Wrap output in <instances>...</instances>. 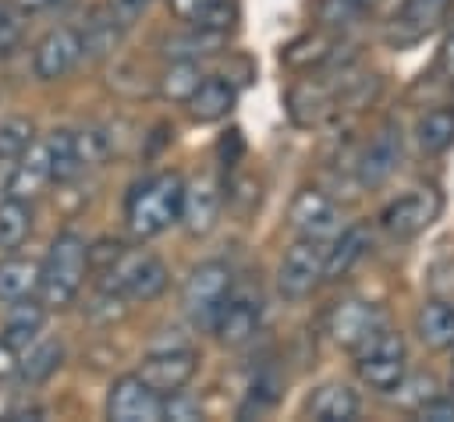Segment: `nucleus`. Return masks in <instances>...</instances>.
<instances>
[{
    "label": "nucleus",
    "mask_w": 454,
    "mask_h": 422,
    "mask_svg": "<svg viewBox=\"0 0 454 422\" xmlns=\"http://www.w3.org/2000/svg\"><path fill=\"white\" fill-rule=\"evenodd\" d=\"M181 195H184V177L174 170H160V174H149L145 181H138L124 202V220H128L131 238L149 241V238L163 234L170 223H177Z\"/></svg>",
    "instance_id": "f257e3e1"
},
{
    "label": "nucleus",
    "mask_w": 454,
    "mask_h": 422,
    "mask_svg": "<svg viewBox=\"0 0 454 422\" xmlns=\"http://www.w3.org/2000/svg\"><path fill=\"white\" fill-rule=\"evenodd\" d=\"M340 103H337V96H333V89L330 85H323V82H316V78H309V82H298L291 92H287V110H291V117L298 121V124H319L326 113H333Z\"/></svg>",
    "instance_id": "aec40b11"
},
{
    "label": "nucleus",
    "mask_w": 454,
    "mask_h": 422,
    "mask_svg": "<svg viewBox=\"0 0 454 422\" xmlns=\"http://www.w3.org/2000/svg\"><path fill=\"white\" fill-rule=\"evenodd\" d=\"M32 142H35L32 117L14 113V117H4L0 121V160H18Z\"/></svg>",
    "instance_id": "7c9ffc66"
},
{
    "label": "nucleus",
    "mask_w": 454,
    "mask_h": 422,
    "mask_svg": "<svg viewBox=\"0 0 454 422\" xmlns=\"http://www.w3.org/2000/svg\"><path fill=\"white\" fill-rule=\"evenodd\" d=\"M103 280H99V291H114L121 294L124 301H153L163 294L170 273L163 266L160 255L153 252H142V248H124L106 270H99Z\"/></svg>",
    "instance_id": "20e7f679"
},
{
    "label": "nucleus",
    "mask_w": 454,
    "mask_h": 422,
    "mask_svg": "<svg viewBox=\"0 0 454 422\" xmlns=\"http://www.w3.org/2000/svg\"><path fill=\"white\" fill-rule=\"evenodd\" d=\"M195 369H199V355H195V351H188V348H167V351H156V355L142 358V365H138L135 372H138L160 397H167V394L188 387V379L195 376Z\"/></svg>",
    "instance_id": "4468645a"
},
{
    "label": "nucleus",
    "mask_w": 454,
    "mask_h": 422,
    "mask_svg": "<svg viewBox=\"0 0 454 422\" xmlns=\"http://www.w3.org/2000/svg\"><path fill=\"white\" fill-rule=\"evenodd\" d=\"M43 323H46V305L35 301V298H18V301H11V309H7V319H4V333H0V337L11 340V344L21 351V348H28V344L39 337Z\"/></svg>",
    "instance_id": "5701e85b"
},
{
    "label": "nucleus",
    "mask_w": 454,
    "mask_h": 422,
    "mask_svg": "<svg viewBox=\"0 0 454 422\" xmlns=\"http://www.w3.org/2000/svg\"><path fill=\"white\" fill-rule=\"evenodd\" d=\"M450 0H404L401 7V25H408L411 32H426L433 28V21L447 11Z\"/></svg>",
    "instance_id": "72a5a7b5"
},
{
    "label": "nucleus",
    "mask_w": 454,
    "mask_h": 422,
    "mask_svg": "<svg viewBox=\"0 0 454 422\" xmlns=\"http://www.w3.org/2000/svg\"><path fill=\"white\" fill-rule=\"evenodd\" d=\"M419 418H429V422H454V394H433L419 411Z\"/></svg>",
    "instance_id": "c9c22d12"
},
{
    "label": "nucleus",
    "mask_w": 454,
    "mask_h": 422,
    "mask_svg": "<svg viewBox=\"0 0 454 422\" xmlns=\"http://www.w3.org/2000/svg\"><path fill=\"white\" fill-rule=\"evenodd\" d=\"M50 184H53L50 145H46V138H35V142L18 156V163H14L11 177H7V195L32 202V199H39Z\"/></svg>",
    "instance_id": "dca6fc26"
},
{
    "label": "nucleus",
    "mask_w": 454,
    "mask_h": 422,
    "mask_svg": "<svg viewBox=\"0 0 454 422\" xmlns=\"http://www.w3.org/2000/svg\"><path fill=\"white\" fill-rule=\"evenodd\" d=\"M401 152H404V145H401V128H397L394 121H387V124L369 138V145L362 149V156H358V163H355L358 181H362L365 188H380V184L397 170Z\"/></svg>",
    "instance_id": "2eb2a0df"
},
{
    "label": "nucleus",
    "mask_w": 454,
    "mask_h": 422,
    "mask_svg": "<svg viewBox=\"0 0 454 422\" xmlns=\"http://www.w3.org/2000/svg\"><path fill=\"white\" fill-rule=\"evenodd\" d=\"M32 234V206L25 199H0V252H14Z\"/></svg>",
    "instance_id": "bb28decb"
},
{
    "label": "nucleus",
    "mask_w": 454,
    "mask_h": 422,
    "mask_svg": "<svg viewBox=\"0 0 454 422\" xmlns=\"http://www.w3.org/2000/svg\"><path fill=\"white\" fill-rule=\"evenodd\" d=\"M220 206H223V191L216 184V177L202 174L195 181H184V195H181V227L192 238H206L216 223H220Z\"/></svg>",
    "instance_id": "f8f14e48"
},
{
    "label": "nucleus",
    "mask_w": 454,
    "mask_h": 422,
    "mask_svg": "<svg viewBox=\"0 0 454 422\" xmlns=\"http://www.w3.org/2000/svg\"><path fill=\"white\" fill-rule=\"evenodd\" d=\"M440 213H443V195L436 188H411L380 213V227L397 241H411L422 231H429L440 220Z\"/></svg>",
    "instance_id": "0eeeda50"
},
{
    "label": "nucleus",
    "mask_w": 454,
    "mask_h": 422,
    "mask_svg": "<svg viewBox=\"0 0 454 422\" xmlns=\"http://www.w3.org/2000/svg\"><path fill=\"white\" fill-rule=\"evenodd\" d=\"M163 418L195 422V418H202V404H199V397L184 394V387H181V390H174V394L163 397Z\"/></svg>",
    "instance_id": "f704fd0d"
},
{
    "label": "nucleus",
    "mask_w": 454,
    "mask_h": 422,
    "mask_svg": "<svg viewBox=\"0 0 454 422\" xmlns=\"http://www.w3.org/2000/svg\"><path fill=\"white\" fill-rule=\"evenodd\" d=\"M89 270V245L78 231H60L50 241V252L43 259V277H39V301L46 309H67Z\"/></svg>",
    "instance_id": "f03ea898"
},
{
    "label": "nucleus",
    "mask_w": 454,
    "mask_h": 422,
    "mask_svg": "<svg viewBox=\"0 0 454 422\" xmlns=\"http://www.w3.org/2000/svg\"><path fill=\"white\" fill-rule=\"evenodd\" d=\"M106 418L114 422H160L163 418V397L138 376H117L106 394Z\"/></svg>",
    "instance_id": "1a4fd4ad"
},
{
    "label": "nucleus",
    "mask_w": 454,
    "mask_h": 422,
    "mask_svg": "<svg viewBox=\"0 0 454 422\" xmlns=\"http://www.w3.org/2000/svg\"><path fill=\"white\" fill-rule=\"evenodd\" d=\"M358 408H362V401L348 383H323L305 404V411L319 422H351L358 415Z\"/></svg>",
    "instance_id": "412c9836"
},
{
    "label": "nucleus",
    "mask_w": 454,
    "mask_h": 422,
    "mask_svg": "<svg viewBox=\"0 0 454 422\" xmlns=\"http://www.w3.org/2000/svg\"><path fill=\"white\" fill-rule=\"evenodd\" d=\"M18 362H21L18 348H14L11 340H4V337H0V379H11V376L18 372Z\"/></svg>",
    "instance_id": "ea45409f"
},
{
    "label": "nucleus",
    "mask_w": 454,
    "mask_h": 422,
    "mask_svg": "<svg viewBox=\"0 0 454 422\" xmlns=\"http://www.w3.org/2000/svg\"><path fill=\"white\" fill-rule=\"evenodd\" d=\"M231 291H234V270L223 259H206L188 273V280L181 287V309L195 326L213 330Z\"/></svg>",
    "instance_id": "39448f33"
},
{
    "label": "nucleus",
    "mask_w": 454,
    "mask_h": 422,
    "mask_svg": "<svg viewBox=\"0 0 454 422\" xmlns=\"http://www.w3.org/2000/svg\"><path fill=\"white\" fill-rule=\"evenodd\" d=\"M60 358H64V348L60 340H39L25 351V358L18 362V376L25 383H43L50 379L57 369H60Z\"/></svg>",
    "instance_id": "c85d7f7f"
},
{
    "label": "nucleus",
    "mask_w": 454,
    "mask_h": 422,
    "mask_svg": "<svg viewBox=\"0 0 454 422\" xmlns=\"http://www.w3.org/2000/svg\"><path fill=\"white\" fill-rule=\"evenodd\" d=\"M46 145H50V163H53V181L57 184H67L74 181L85 167H82V152H78V135L67 131V128H57L46 135Z\"/></svg>",
    "instance_id": "a878e982"
},
{
    "label": "nucleus",
    "mask_w": 454,
    "mask_h": 422,
    "mask_svg": "<svg viewBox=\"0 0 454 422\" xmlns=\"http://www.w3.org/2000/svg\"><path fill=\"white\" fill-rule=\"evenodd\" d=\"M365 248H369V231L362 227V223H351V227H344L330 245H326V262H323V280H340V277H348L351 273V266L365 255Z\"/></svg>",
    "instance_id": "a211bd4d"
},
{
    "label": "nucleus",
    "mask_w": 454,
    "mask_h": 422,
    "mask_svg": "<svg viewBox=\"0 0 454 422\" xmlns=\"http://www.w3.org/2000/svg\"><path fill=\"white\" fill-rule=\"evenodd\" d=\"M259 323H262V298L252 294V291H238V294L231 291L227 305H223L220 316H216L213 333H216L220 344L241 348V344H248V340L259 333Z\"/></svg>",
    "instance_id": "ddd939ff"
},
{
    "label": "nucleus",
    "mask_w": 454,
    "mask_h": 422,
    "mask_svg": "<svg viewBox=\"0 0 454 422\" xmlns=\"http://www.w3.org/2000/svg\"><path fill=\"white\" fill-rule=\"evenodd\" d=\"M167 7L177 21H188L195 28H209V32H227L234 21L231 0H167Z\"/></svg>",
    "instance_id": "4be33fe9"
},
{
    "label": "nucleus",
    "mask_w": 454,
    "mask_h": 422,
    "mask_svg": "<svg viewBox=\"0 0 454 422\" xmlns=\"http://www.w3.org/2000/svg\"><path fill=\"white\" fill-rule=\"evenodd\" d=\"M436 67H440V74L454 85V21L447 25V32H443V39H440V53H436Z\"/></svg>",
    "instance_id": "58836bf2"
},
{
    "label": "nucleus",
    "mask_w": 454,
    "mask_h": 422,
    "mask_svg": "<svg viewBox=\"0 0 454 422\" xmlns=\"http://www.w3.org/2000/svg\"><path fill=\"white\" fill-rule=\"evenodd\" d=\"M394 390H397V401H401L404 408L419 411L433 394H440V383H436V376H429V372H415V376L404 372V379H401Z\"/></svg>",
    "instance_id": "473e14b6"
},
{
    "label": "nucleus",
    "mask_w": 454,
    "mask_h": 422,
    "mask_svg": "<svg viewBox=\"0 0 454 422\" xmlns=\"http://www.w3.org/2000/svg\"><path fill=\"white\" fill-rule=\"evenodd\" d=\"M202 78H206V74H202L199 60L177 57V60H170V67L160 74V96L170 99V103H188Z\"/></svg>",
    "instance_id": "cd10ccee"
},
{
    "label": "nucleus",
    "mask_w": 454,
    "mask_h": 422,
    "mask_svg": "<svg viewBox=\"0 0 454 422\" xmlns=\"http://www.w3.org/2000/svg\"><path fill=\"white\" fill-rule=\"evenodd\" d=\"M323 262H326V241H312V238H298L280 266H277V291L287 301H301L309 298L319 284H323Z\"/></svg>",
    "instance_id": "423d86ee"
},
{
    "label": "nucleus",
    "mask_w": 454,
    "mask_h": 422,
    "mask_svg": "<svg viewBox=\"0 0 454 422\" xmlns=\"http://www.w3.org/2000/svg\"><path fill=\"white\" fill-rule=\"evenodd\" d=\"M121 32H124V25H121L110 11H96V14L89 18V25L82 28V46H85L89 57H106V53L117 46Z\"/></svg>",
    "instance_id": "c756f323"
},
{
    "label": "nucleus",
    "mask_w": 454,
    "mask_h": 422,
    "mask_svg": "<svg viewBox=\"0 0 454 422\" xmlns=\"http://www.w3.org/2000/svg\"><path fill=\"white\" fill-rule=\"evenodd\" d=\"M429 291H433V298H443V301L454 305V262L433 266V273H429Z\"/></svg>",
    "instance_id": "e433bc0d"
},
{
    "label": "nucleus",
    "mask_w": 454,
    "mask_h": 422,
    "mask_svg": "<svg viewBox=\"0 0 454 422\" xmlns=\"http://www.w3.org/2000/svg\"><path fill=\"white\" fill-rule=\"evenodd\" d=\"M355 372L369 390L390 394L408 372V344L394 326H376L355 348Z\"/></svg>",
    "instance_id": "7ed1b4c3"
},
{
    "label": "nucleus",
    "mask_w": 454,
    "mask_h": 422,
    "mask_svg": "<svg viewBox=\"0 0 454 422\" xmlns=\"http://www.w3.org/2000/svg\"><path fill=\"white\" fill-rule=\"evenodd\" d=\"M18 4V11H25V14H35V11H46L53 0H14Z\"/></svg>",
    "instance_id": "a19ab883"
},
{
    "label": "nucleus",
    "mask_w": 454,
    "mask_h": 422,
    "mask_svg": "<svg viewBox=\"0 0 454 422\" xmlns=\"http://www.w3.org/2000/svg\"><path fill=\"white\" fill-rule=\"evenodd\" d=\"M149 4H153V0H106V11H110L124 28H131V25L145 14Z\"/></svg>",
    "instance_id": "4c0bfd02"
},
{
    "label": "nucleus",
    "mask_w": 454,
    "mask_h": 422,
    "mask_svg": "<svg viewBox=\"0 0 454 422\" xmlns=\"http://www.w3.org/2000/svg\"><path fill=\"white\" fill-rule=\"evenodd\" d=\"M82 53H85L82 32L71 28V25H57V28H50L35 43V50H32V71L43 82H60V78H67L78 67Z\"/></svg>",
    "instance_id": "9d476101"
},
{
    "label": "nucleus",
    "mask_w": 454,
    "mask_h": 422,
    "mask_svg": "<svg viewBox=\"0 0 454 422\" xmlns=\"http://www.w3.org/2000/svg\"><path fill=\"white\" fill-rule=\"evenodd\" d=\"M387 316L380 305L372 301H362V298H348V301H337L326 316V333L333 337V344L355 351L376 326H383Z\"/></svg>",
    "instance_id": "9b49d317"
},
{
    "label": "nucleus",
    "mask_w": 454,
    "mask_h": 422,
    "mask_svg": "<svg viewBox=\"0 0 454 422\" xmlns=\"http://www.w3.org/2000/svg\"><path fill=\"white\" fill-rule=\"evenodd\" d=\"M380 0H319L316 14L323 28H344L351 21H358L365 11H372Z\"/></svg>",
    "instance_id": "2f4dec72"
},
{
    "label": "nucleus",
    "mask_w": 454,
    "mask_h": 422,
    "mask_svg": "<svg viewBox=\"0 0 454 422\" xmlns=\"http://www.w3.org/2000/svg\"><path fill=\"white\" fill-rule=\"evenodd\" d=\"M415 142L426 156H440L454 145V106H433L415 121Z\"/></svg>",
    "instance_id": "393cba45"
},
{
    "label": "nucleus",
    "mask_w": 454,
    "mask_h": 422,
    "mask_svg": "<svg viewBox=\"0 0 454 422\" xmlns=\"http://www.w3.org/2000/svg\"><path fill=\"white\" fill-rule=\"evenodd\" d=\"M415 333L426 348L433 351H443V348H454V305L443 301V298H429L419 305L415 312Z\"/></svg>",
    "instance_id": "6ab92c4d"
},
{
    "label": "nucleus",
    "mask_w": 454,
    "mask_h": 422,
    "mask_svg": "<svg viewBox=\"0 0 454 422\" xmlns=\"http://www.w3.org/2000/svg\"><path fill=\"white\" fill-rule=\"evenodd\" d=\"M287 223L298 238H312V241H333L344 231V213L340 206L319 191V188H301L291 206H287Z\"/></svg>",
    "instance_id": "6e6552de"
},
{
    "label": "nucleus",
    "mask_w": 454,
    "mask_h": 422,
    "mask_svg": "<svg viewBox=\"0 0 454 422\" xmlns=\"http://www.w3.org/2000/svg\"><path fill=\"white\" fill-rule=\"evenodd\" d=\"M39 277H43V262L25 259V255H7L0 262V301H18V298H32L39 291Z\"/></svg>",
    "instance_id": "b1692460"
},
{
    "label": "nucleus",
    "mask_w": 454,
    "mask_h": 422,
    "mask_svg": "<svg viewBox=\"0 0 454 422\" xmlns=\"http://www.w3.org/2000/svg\"><path fill=\"white\" fill-rule=\"evenodd\" d=\"M188 113L202 124H213V121H223L234 106H238V89L231 78H220V74H209L199 82V89L192 92V99L184 103Z\"/></svg>",
    "instance_id": "f3484780"
}]
</instances>
